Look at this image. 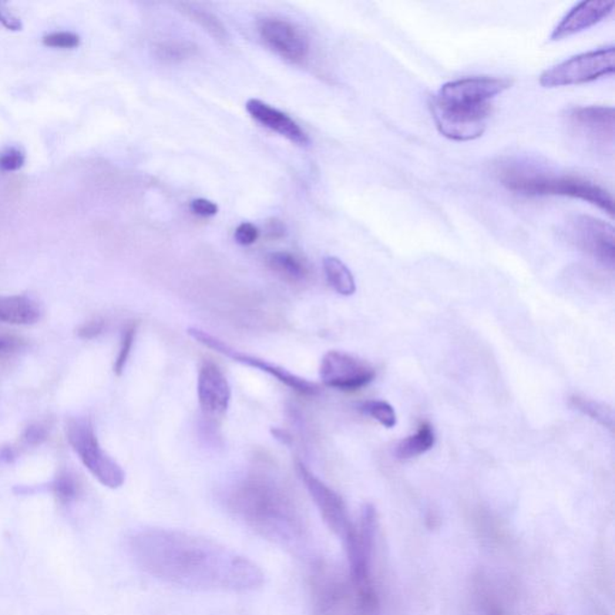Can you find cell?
<instances>
[{
  "label": "cell",
  "mask_w": 615,
  "mask_h": 615,
  "mask_svg": "<svg viewBox=\"0 0 615 615\" xmlns=\"http://www.w3.org/2000/svg\"><path fill=\"white\" fill-rule=\"evenodd\" d=\"M46 436V430L39 425L30 426L25 433V440L27 443L33 446L40 445V443L45 442Z\"/></svg>",
  "instance_id": "cell-33"
},
{
  "label": "cell",
  "mask_w": 615,
  "mask_h": 615,
  "mask_svg": "<svg viewBox=\"0 0 615 615\" xmlns=\"http://www.w3.org/2000/svg\"><path fill=\"white\" fill-rule=\"evenodd\" d=\"M265 232L268 237L281 238L285 234V225L281 220L272 219L265 224Z\"/></svg>",
  "instance_id": "cell-35"
},
{
  "label": "cell",
  "mask_w": 615,
  "mask_h": 615,
  "mask_svg": "<svg viewBox=\"0 0 615 615\" xmlns=\"http://www.w3.org/2000/svg\"><path fill=\"white\" fill-rule=\"evenodd\" d=\"M314 615H358L350 577L327 563L315 565L311 581Z\"/></svg>",
  "instance_id": "cell-4"
},
{
  "label": "cell",
  "mask_w": 615,
  "mask_h": 615,
  "mask_svg": "<svg viewBox=\"0 0 615 615\" xmlns=\"http://www.w3.org/2000/svg\"><path fill=\"white\" fill-rule=\"evenodd\" d=\"M190 210L198 217L208 218L214 217L219 211V208L211 201L206 200V198H196L190 204Z\"/></svg>",
  "instance_id": "cell-31"
},
{
  "label": "cell",
  "mask_w": 615,
  "mask_h": 615,
  "mask_svg": "<svg viewBox=\"0 0 615 615\" xmlns=\"http://www.w3.org/2000/svg\"><path fill=\"white\" fill-rule=\"evenodd\" d=\"M375 369L368 362L342 351H329L322 358L320 379L327 388L357 391L375 379Z\"/></svg>",
  "instance_id": "cell-11"
},
{
  "label": "cell",
  "mask_w": 615,
  "mask_h": 615,
  "mask_svg": "<svg viewBox=\"0 0 615 615\" xmlns=\"http://www.w3.org/2000/svg\"><path fill=\"white\" fill-rule=\"evenodd\" d=\"M0 23H2L3 26H5L6 28L12 30H21L22 28L19 19H16L15 16H12L8 10L3 9L2 5H0Z\"/></svg>",
  "instance_id": "cell-34"
},
{
  "label": "cell",
  "mask_w": 615,
  "mask_h": 615,
  "mask_svg": "<svg viewBox=\"0 0 615 615\" xmlns=\"http://www.w3.org/2000/svg\"><path fill=\"white\" fill-rule=\"evenodd\" d=\"M565 238L574 247L613 270L614 227L589 215H574L564 227Z\"/></svg>",
  "instance_id": "cell-8"
},
{
  "label": "cell",
  "mask_w": 615,
  "mask_h": 615,
  "mask_svg": "<svg viewBox=\"0 0 615 615\" xmlns=\"http://www.w3.org/2000/svg\"><path fill=\"white\" fill-rule=\"evenodd\" d=\"M324 271L329 287L342 296H352L356 292L354 275L348 265L338 258L328 257L324 260Z\"/></svg>",
  "instance_id": "cell-21"
},
{
  "label": "cell",
  "mask_w": 615,
  "mask_h": 615,
  "mask_svg": "<svg viewBox=\"0 0 615 615\" xmlns=\"http://www.w3.org/2000/svg\"><path fill=\"white\" fill-rule=\"evenodd\" d=\"M68 440L87 469L107 488L117 489L126 482V473L103 451L89 419H76L69 422Z\"/></svg>",
  "instance_id": "cell-5"
},
{
  "label": "cell",
  "mask_w": 615,
  "mask_h": 615,
  "mask_svg": "<svg viewBox=\"0 0 615 615\" xmlns=\"http://www.w3.org/2000/svg\"><path fill=\"white\" fill-rule=\"evenodd\" d=\"M570 405L577 411L583 413L594 421L600 423L604 428L614 429V412L610 406L594 399L581 396H573L570 398Z\"/></svg>",
  "instance_id": "cell-22"
},
{
  "label": "cell",
  "mask_w": 615,
  "mask_h": 615,
  "mask_svg": "<svg viewBox=\"0 0 615 615\" xmlns=\"http://www.w3.org/2000/svg\"><path fill=\"white\" fill-rule=\"evenodd\" d=\"M434 443V429L430 423L423 422L415 434L401 440L396 446V457L402 460L416 458L432 450Z\"/></svg>",
  "instance_id": "cell-20"
},
{
  "label": "cell",
  "mask_w": 615,
  "mask_h": 615,
  "mask_svg": "<svg viewBox=\"0 0 615 615\" xmlns=\"http://www.w3.org/2000/svg\"><path fill=\"white\" fill-rule=\"evenodd\" d=\"M260 236V231L251 223H242L234 231V240L243 247L254 244Z\"/></svg>",
  "instance_id": "cell-30"
},
{
  "label": "cell",
  "mask_w": 615,
  "mask_h": 615,
  "mask_svg": "<svg viewBox=\"0 0 615 615\" xmlns=\"http://www.w3.org/2000/svg\"><path fill=\"white\" fill-rule=\"evenodd\" d=\"M104 327H105L104 321L100 320V319H96V320L87 322V324L83 325L82 327L77 331V334L83 339H93L103 334Z\"/></svg>",
  "instance_id": "cell-32"
},
{
  "label": "cell",
  "mask_w": 615,
  "mask_h": 615,
  "mask_svg": "<svg viewBox=\"0 0 615 615\" xmlns=\"http://www.w3.org/2000/svg\"><path fill=\"white\" fill-rule=\"evenodd\" d=\"M615 50L613 46L597 51L583 53L557 64L540 76L544 88L581 85L614 73Z\"/></svg>",
  "instance_id": "cell-6"
},
{
  "label": "cell",
  "mask_w": 615,
  "mask_h": 615,
  "mask_svg": "<svg viewBox=\"0 0 615 615\" xmlns=\"http://www.w3.org/2000/svg\"><path fill=\"white\" fill-rule=\"evenodd\" d=\"M490 615H502V613H500V611L496 610H496H493L492 611H490Z\"/></svg>",
  "instance_id": "cell-37"
},
{
  "label": "cell",
  "mask_w": 615,
  "mask_h": 615,
  "mask_svg": "<svg viewBox=\"0 0 615 615\" xmlns=\"http://www.w3.org/2000/svg\"><path fill=\"white\" fill-rule=\"evenodd\" d=\"M57 497L63 503L72 502L76 496V485L72 477L68 475L60 476L53 485Z\"/></svg>",
  "instance_id": "cell-29"
},
{
  "label": "cell",
  "mask_w": 615,
  "mask_h": 615,
  "mask_svg": "<svg viewBox=\"0 0 615 615\" xmlns=\"http://www.w3.org/2000/svg\"><path fill=\"white\" fill-rule=\"evenodd\" d=\"M141 566L158 580L204 591H248L260 587L257 565L201 537L150 530L134 541Z\"/></svg>",
  "instance_id": "cell-1"
},
{
  "label": "cell",
  "mask_w": 615,
  "mask_h": 615,
  "mask_svg": "<svg viewBox=\"0 0 615 615\" xmlns=\"http://www.w3.org/2000/svg\"><path fill=\"white\" fill-rule=\"evenodd\" d=\"M198 404L204 415L219 419L230 406L232 391L230 382L217 363L204 361L197 376Z\"/></svg>",
  "instance_id": "cell-14"
},
{
  "label": "cell",
  "mask_w": 615,
  "mask_h": 615,
  "mask_svg": "<svg viewBox=\"0 0 615 615\" xmlns=\"http://www.w3.org/2000/svg\"><path fill=\"white\" fill-rule=\"evenodd\" d=\"M262 42L281 58L302 63L308 58L311 42L307 35L295 23L278 18L262 19L258 25Z\"/></svg>",
  "instance_id": "cell-13"
},
{
  "label": "cell",
  "mask_w": 615,
  "mask_h": 615,
  "mask_svg": "<svg viewBox=\"0 0 615 615\" xmlns=\"http://www.w3.org/2000/svg\"><path fill=\"white\" fill-rule=\"evenodd\" d=\"M296 468H297L299 477L304 480L309 494L314 500L315 505L320 511L322 519L325 520V523L327 524L329 529L334 531L335 535L345 540L346 536L354 530L355 524L351 522L348 507H346L342 497L331 487H328L320 479H318L305 466V464L297 460Z\"/></svg>",
  "instance_id": "cell-10"
},
{
  "label": "cell",
  "mask_w": 615,
  "mask_h": 615,
  "mask_svg": "<svg viewBox=\"0 0 615 615\" xmlns=\"http://www.w3.org/2000/svg\"><path fill=\"white\" fill-rule=\"evenodd\" d=\"M571 126L588 140L600 144H613L615 114L613 107L580 106L567 112Z\"/></svg>",
  "instance_id": "cell-15"
},
{
  "label": "cell",
  "mask_w": 615,
  "mask_h": 615,
  "mask_svg": "<svg viewBox=\"0 0 615 615\" xmlns=\"http://www.w3.org/2000/svg\"><path fill=\"white\" fill-rule=\"evenodd\" d=\"M504 186L517 194L527 196H569L580 198L614 214V201L610 191L589 180L573 176H554L541 171L504 166L499 171Z\"/></svg>",
  "instance_id": "cell-3"
},
{
  "label": "cell",
  "mask_w": 615,
  "mask_h": 615,
  "mask_svg": "<svg viewBox=\"0 0 615 615\" xmlns=\"http://www.w3.org/2000/svg\"><path fill=\"white\" fill-rule=\"evenodd\" d=\"M245 109L250 114L251 119L257 120L262 127L274 131L297 146H308L309 137L307 134L288 114L258 99L248 100L245 104Z\"/></svg>",
  "instance_id": "cell-17"
},
{
  "label": "cell",
  "mask_w": 615,
  "mask_h": 615,
  "mask_svg": "<svg viewBox=\"0 0 615 615\" xmlns=\"http://www.w3.org/2000/svg\"><path fill=\"white\" fill-rule=\"evenodd\" d=\"M25 154L19 148H9L0 154V171L2 173H15L25 165Z\"/></svg>",
  "instance_id": "cell-28"
},
{
  "label": "cell",
  "mask_w": 615,
  "mask_h": 615,
  "mask_svg": "<svg viewBox=\"0 0 615 615\" xmlns=\"http://www.w3.org/2000/svg\"><path fill=\"white\" fill-rule=\"evenodd\" d=\"M187 332L191 338L200 342V344L206 346V348L211 349V350H214L218 352V354L232 359L234 362L241 363V365H248V367L257 368L258 371L265 373V374L278 380L282 385L294 389V391L299 393V395L314 396L320 393V388H319L317 384H314V382L301 378V376L294 374V373L288 371V369L274 365V363L265 361V359L258 357V356H251L237 350V349L232 348V346L221 341V339L214 337V335L208 334V332L204 331V329L190 327Z\"/></svg>",
  "instance_id": "cell-7"
},
{
  "label": "cell",
  "mask_w": 615,
  "mask_h": 615,
  "mask_svg": "<svg viewBox=\"0 0 615 615\" xmlns=\"http://www.w3.org/2000/svg\"><path fill=\"white\" fill-rule=\"evenodd\" d=\"M136 334L137 324L127 325V328L124 329L119 356L114 363V373L117 375H122L124 368H126L127 359H129L131 350H133L134 342H135Z\"/></svg>",
  "instance_id": "cell-26"
},
{
  "label": "cell",
  "mask_w": 615,
  "mask_h": 615,
  "mask_svg": "<svg viewBox=\"0 0 615 615\" xmlns=\"http://www.w3.org/2000/svg\"><path fill=\"white\" fill-rule=\"evenodd\" d=\"M362 411L378 421L386 428H393L396 425V415L393 406L384 401H369L362 405Z\"/></svg>",
  "instance_id": "cell-25"
},
{
  "label": "cell",
  "mask_w": 615,
  "mask_h": 615,
  "mask_svg": "<svg viewBox=\"0 0 615 615\" xmlns=\"http://www.w3.org/2000/svg\"><path fill=\"white\" fill-rule=\"evenodd\" d=\"M12 451H10L9 449L3 450V451L0 452V459H6L9 462V460H10V458H12Z\"/></svg>",
  "instance_id": "cell-36"
},
{
  "label": "cell",
  "mask_w": 615,
  "mask_h": 615,
  "mask_svg": "<svg viewBox=\"0 0 615 615\" xmlns=\"http://www.w3.org/2000/svg\"><path fill=\"white\" fill-rule=\"evenodd\" d=\"M195 53V47L183 42H166L156 47V55L167 63H178L186 60Z\"/></svg>",
  "instance_id": "cell-24"
},
{
  "label": "cell",
  "mask_w": 615,
  "mask_h": 615,
  "mask_svg": "<svg viewBox=\"0 0 615 615\" xmlns=\"http://www.w3.org/2000/svg\"><path fill=\"white\" fill-rule=\"evenodd\" d=\"M265 261L274 274L291 284L304 282L311 274L307 262L288 251H275L268 255Z\"/></svg>",
  "instance_id": "cell-19"
},
{
  "label": "cell",
  "mask_w": 615,
  "mask_h": 615,
  "mask_svg": "<svg viewBox=\"0 0 615 615\" xmlns=\"http://www.w3.org/2000/svg\"><path fill=\"white\" fill-rule=\"evenodd\" d=\"M430 111L442 135L453 141H473L483 135L492 105L463 107L442 105L434 99Z\"/></svg>",
  "instance_id": "cell-9"
},
{
  "label": "cell",
  "mask_w": 615,
  "mask_h": 615,
  "mask_svg": "<svg viewBox=\"0 0 615 615\" xmlns=\"http://www.w3.org/2000/svg\"><path fill=\"white\" fill-rule=\"evenodd\" d=\"M509 79L469 77L446 83L433 99L442 105L480 107L490 105V100L511 88Z\"/></svg>",
  "instance_id": "cell-12"
},
{
  "label": "cell",
  "mask_w": 615,
  "mask_h": 615,
  "mask_svg": "<svg viewBox=\"0 0 615 615\" xmlns=\"http://www.w3.org/2000/svg\"><path fill=\"white\" fill-rule=\"evenodd\" d=\"M614 6L613 0H593V2L580 3L556 27L552 35H550V40L559 42V40L569 38L581 30L597 25L598 22L610 16Z\"/></svg>",
  "instance_id": "cell-16"
},
{
  "label": "cell",
  "mask_w": 615,
  "mask_h": 615,
  "mask_svg": "<svg viewBox=\"0 0 615 615\" xmlns=\"http://www.w3.org/2000/svg\"><path fill=\"white\" fill-rule=\"evenodd\" d=\"M43 45L53 49H76L80 46V36L72 32H57L43 36Z\"/></svg>",
  "instance_id": "cell-27"
},
{
  "label": "cell",
  "mask_w": 615,
  "mask_h": 615,
  "mask_svg": "<svg viewBox=\"0 0 615 615\" xmlns=\"http://www.w3.org/2000/svg\"><path fill=\"white\" fill-rule=\"evenodd\" d=\"M4 346H5V342L0 341V350H2V349L4 348Z\"/></svg>",
  "instance_id": "cell-38"
},
{
  "label": "cell",
  "mask_w": 615,
  "mask_h": 615,
  "mask_svg": "<svg viewBox=\"0 0 615 615\" xmlns=\"http://www.w3.org/2000/svg\"><path fill=\"white\" fill-rule=\"evenodd\" d=\"M181 6L189 18L197 22L204 30H207L215 39L220 40V42L227 40V29H225L223 23L213 13L206 12V10L201 9L200 6L196 5L181 4Z\"/></svg>",
  "instance_id": "cell-23"
},
{
  "label": "cell",
  "mask_w": 615,
  "mask_h": 615,
  "mask_svg": "<svg viewBox=\"0 0 615 615\" xmlns=\"http://www.w3.org/2000/svg\"><path fill=\"white\" fill-rule=\"evenodd\" d=\"M232 512L265 539L291 546L304 541L305 522L294 497L267 477L242 482L230 497Z\"/></svg>",
  "instance_id": "cell-2"
},
{
  "label": "cell",
  "mask_w": 615,
  "mask_h": 615,
  "mask_svg": "<svg viewBox=\"0 0 615 615\" xmlns=\"http://www.w3.org/2000/svg\"><path fill=\"white\" fill-rule=\"evenodd\" d=\"M40 319L38 305L23 296L0 297V322L12 325H33Z\"/></svg>",
  "instance_id": "cell-18"
}]
</instances>
